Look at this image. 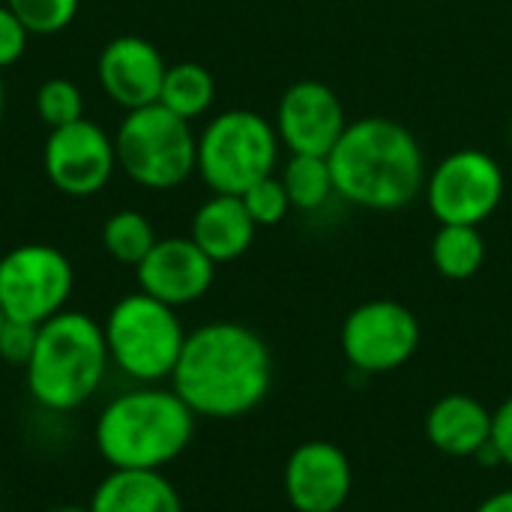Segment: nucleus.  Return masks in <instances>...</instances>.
I'll list each match as a JSON object with an SVG mask.
<instances>
[{"instance_id": "15", "label": "nucleus", "mask_w": 512, "mask_h": 512, "mask_svg": "<svg viewBox=\"0 0 512 512\" xmlns=\"http://www.w3.org/2000/svg\"><path fill=\"white\" fill-rule=\"evenodd\" d=\"M165 69V57L144 36H117L99 51L96 60L99 87L123 111L159 102Z\"/></svg>"}, {"instance_id": "12", "label": "nucleus", "mask_w": 512, "mask_h": 512, "mask_svg": "<svg viewBox=\"0 0 512 512\" xmlns=\"http://www.w3.org/2000/svg\"><path fill=\"white\" fill-rule=\"evenodd\" d=\"M273 126L282 147L291 153L330 156L348 126V117L333 87L321 81H297L282 93Z\"/></svg>"}, {"instance_id": "7", "label": "nucleus", "mask_w": 512, "mask_h": 512, "mask_svg": "<svg viewBox=\"0 0 512 512\" xmlns=\"http://www.w3.org/2000/svg\"><path fill=\"white\" fill-rule=\"evenodd\" d=\"M117 168L144 189H174L195 174L198 135L189 120L153 102L126 111L114 135Z\"/></svg>"}, {"instance_id": "29", "label": "nucleus", "mask_w": 512, "mask_h": 512, "mask_svg": "<svg viewBox=\"0 0 512 512\" xmlns=\"http://www.w3.org/2000/svg\"><path fill=\"white\" fill-rule=\"evenodd\" d=\"M474 512H512V489H501V492L489 495Z\"/></svg>"}, {"instance_id": "14", "label": "nucleus", "mask_w": 512, "mask_h": 512, "mask_svg": "<svg viewBox=\"0 0 512 512\" xmlns=\"http://www.w3.org/2000/svg\"><path fill=\"white\" fill-rule=\"evenodd\" d=\"M135 276L138 291L180 309L210 291L216 279V264L198 249L192 237H165L156 240L147 258L135 267Z\"/></svg>"}, {"instance_id": "5", "label": "nucleus", "mask_w": 512, "mask_h": 512, "mask_svg": "<svg viewBox=\"0 0 512 512\" xmlns=\"http://www.w3.org/2000/svg\"><path fill=\"white\" fill-rule=\"evenodd\" d=\"M102 330L111 366H117L126 378L135 384L171 381L186 342V330L174 306L135 291L111 306Z\"/></svg>"}, {"instance_id": "30", "label": "nucleus", "mask_w": 512, "mask_h": 512, "mask_svg": "<svg viewBox=\"0 0 512 512\" xmlns=\"http://www.w3.org/2000/svg\"><path fill=\"white\" fill-rule=\"evenodd\" d=\"M48 512H90V507H54Z\"/></svg>"}, {"instance_id": "34", "label": "nucleus", "mask_w": 512, "mask_h": 512, "mask_svg": "<svg viewBox=\"0 0 512 512\" xmlns=\"http://www.w3.org/2000/svg\"><path fill=\"white\" fill-rule=\"evenodd\" d=\"M342 512H348V510H342Z\"/></svg>"}, {"instance_id": "25", "label": "nucleus", "mask_w": 512, "mask_h": 512, "mask_svg": "<svg viewBox=\"0 0 512 512\" xmlns=\"http://www.w3.org/2000/svg\"><path fill=\"white\" fill-rule=\"evenodd\" d=\"M240 198H243V204H246V210H249V216H252V222L258 228L279 225L291 210V198H288V192H285V186H282V180L276 174L258 180Z\"/></svg>"}, {"instance_id": "13", "label": "nucleus", "mask_w": 512, "mask_h": 512, "mask_svg": "<svg viewBox=\"0 0 512 512\" xmlns=\"http://www.w3.org/2000/svg\"><path fill=\"white\" fill-rule=\"evenodd\" d=\"M282 486L297 512H342L354 489L351 459L330 441H306L288 456Z\"/></svg>"}, {"instance_id": "33", "label": "nucleus", "mask_w": 512, "mask_h": 512, "mask_svg": "<svg viewBox=\"0 0 512 512\" xmlns=\"http://www.w3.org/2000/svg\"><path fill=\"white\" fill-rule=\"evenodd\" d=\"M510 147H512V120H510Z\"/></svg>"}, {"instance_id": "2", "label": "nucleus", "mask_w": 512, "mask_h": 512, "mask_svg": "<svg viewBox=\"0 0 512 512\" xmlns=\"http://www.w3.org/2000/svg\"><path fill=\"white\" fill-rule=\"evenodd\" d=\"M327 162L336 195L366 210H402L426 186L417 135L390 117L351 120Z\"/></svg>"}, {"instance_id": "20", "label": "nucleus", "mask_w": 512, "mask_h": 512, "mask_svg": "<svg viewBox=\"0 0 512 512\" xmlns=\"http://www.w3.org/2000/svg\"><path fill=\"white\" fill-rule=\"evenodd\" d=\"M432 264L441 276L465 282L486 264V240L477 225H441L432 237Z\"/></svg>"}, {"instance_id": "28", "label": "nucleus", "mask_w": 512, "mask_h": 512, "mask_svg": "<svg viewBox=\"0 0 512 512\" xmlns=\"http://www.w3.org/2000/svg\"><path fill=\"white\" fill-rule=\"evenodd\" d=\"M492 444H495L504 468H512V396H507L492 411Z\"/></svg>"}, {"instance_id": "10", "label": "nucleus", "mask_w": 512, "mask_h": 512, "mask_svg": "<svg viewBox=\"0 0 512 512\" xmlns=\"http://www.w3.org/2000/svg\"><path fill=\"white\" fill-rule=\"evenodd\" d=\"M420 348L417 315L396 300L360 303L342 324V354L366 375L402 369Z\"/></svg>"}, {"instance_id": "23", "label": "nucleus", "mask_w": 512, "mask_h": 512, "mask_svg": "<svg viewBox=\"0 0 512 512\" xmlns=\"http://www.w3.org/2000/svg\"><path fill=\"white\" fill-rule=\"evenodd\" d=\"M33 105H36V117L48 129H60V126H69V123L84 117V93L69 78H48V81H42L39 90H36Z\"/></svg>"}, {"instance_id": "3", "label": "nucleus", "mask_w": 512, "mask_h": 512, "mask_svg": "<svg viewBox=\"0 0 512 512\" xmlns=\"http://www.w3.org/2000/svg\"><path fill=\"white\" fill-rule=\"evenodd\" d=\"M195 420L171 387L138 384L99 411L93 441L111 468L162 471L192 444Z\"/></svg>"}, {"instance_id": "24", "label": "nucleus", "mask_w": 512, "mask_h": 512, "mask_svg": "<svg viewBox=\"0 0 512 512\" xmlns=\"http://www.w3.org/2000/svg\"><path fill=\"white\" fill-rule=\"evenodd\" d=\"M6 6L30 36H54L75 21L81 0H6Z\"/></svg>"}, {"instance_id": "21", "label": "nucleus", "mask_w": 512, "mask_h": 512, "mask_svg": "<svg viewBox=\"0 0 512 512\" xmlns=\"http://www.w3.org/2000/svg\"><path fill=\"white\" fill-rule=\"evenodd\" d=\"M279 180L291 198V207L306 210V213L324 207L336 195V183H333V171H330L327 156L291 153Z\"/></svg>"}, {"instance_id": "19", "label": "nucleus", "mask_w": 512, "mask_h": 512, "mask_svg": "<svg viewBox=\"0 0 512 512\" xmlns=\"http://www.w3.org/2000/svg\"><path fill=\"white\" fill-rule=\"evenodd\" d=\"M213 99H216V81L207 66L183 60V63H174L165 69L159 105H165L171 114L192 123L210 111Z\"/></svg>"}, {"instance_id": "18", "label": "nucleus", "mask_w": 512, "mask_h": 512, "mask_svg": "<svg viewBox=\"0 0 512 512\" xmlns=\"http://www.w3.org/2000/svg\"><path fill=\"white\" fill-rule=\"evenodd\" d=\"M90 512H183V498L162 471L111 468L93 489Z\"/></svg>"}, {"instance_id": "11", "label": "nucleus", "mask_w": 512, "mask_h": 512, "mask_svg": "<svg viewBox=\"0 0 512 512\" xmlns=\"http://www.w3.org/2000/svg\"><path fill=\"white\" fill-rule=\"evenodd\" d=\"M42 165L57 192L69 198H90L102 192L117 171L114 138L99 123L81 117L48 132Z\"/></svg>"}, {"instance_id": "22", "label": "nucleus", "mask_w": 512, "mask_h": 512, "mask_svg": "<svg viewBox=\"0 0 512 512\" xmlns=\"http://www.w3.org/2000/svg\"><path fill=\"white\" fill-rule=\"evenodd\" d=\"M156 231L150 225V219L138 210H117L105 219L102 225V246L105 252L129 267H138L147 252L156 246Z\"/></svg>"}, {"instance_id": "31", "label": "nucleus", "mask_w": 512, "mask_h": 512, "mask_svg": "<svg viewBox=\"0 0 512 512\" xmlns=\"http://www.w3.org/2000/svg\"><path fill=\"white\" fill-rule=\"evenodd\" d=\"M3 108H6V90H3V81H0V120H3Z\"/></svg>"}, {"instance_id": "32", "label": "nucleus", "mask_w": 512, "mask_h": 512, "mask_svg": "<svg viewBox=\"0 0 512 512\" xmlns=\"http://www.w3.org/2000/svg\"><path fill=\"white\" fill-rule=\"evenodd\" d=\"M3 324H6V312L0 309V330H3Z\"/></svg>"}, {"instance_id": "16", "label": "nucleus", "mask_w": 512, "mask_h": 512, "mask_svg": "<svg viewBox=\"0 0 512 512\" xmlns=\"http://www.w3.org/2000/svg\"><path fill=\"white\" fill-rule=\"evenodd\" d=\"M429 444L453 459H474L492 441V411L468 393L438 399L426 414Z\"/></svg>"}, {"instance_id": "6", "label": "nucleus", "mask_w": 512, "mask_h": 512, "mask_svg": "<svg viewBox=\"0 0 512 512\" xmlns=\"http://www.w3.org/2000/svg\"><path fill=\"white\" fill-rule=\"evenodd\" d=\"M276 126L249 108L216 114L198 135L195 171L216 195H243L270 177L279 162Z\"/></svg>"}, {"instance_id": "26", "label": "nucleus", "mask_w": 512, "mask_h": 512, "mask_svg": "<svg viewBox=\"0 0 512 512\" xmlns=\"http://www.w3.org/2000/svg\"><path fill=\"white\" fill-rule=\"evenodd\" d=\"M36 336H39V324H27V321H15L6 318L3 330H0V357L9 366H27L33 348H36Z\"/></svg>"}, {"instance_id": "27", "label": "nucleus", "mask_w": 512, "mask_h": 512, "mask_svg": "<svg viewBox=\"0 0 512 512\" xmlns=\"http://www.w3.org/2000/svg\"><path fill=\"white\" fill-rule=\"evenodd\" d=\"M27 39L30 33L24 30V24L15 18V12L6 3H0V72L24 57Z\"/></svg>"}, {"instance_id": "1", "label": "nucleus", "mask_w": 512, "mask_h": 512, "mask_svg": "<svg viewBox=\"0 0 512 512\" xmlns=\"http://www.w3.org/2000/svg\"><path fill=\"white\" fill-rule=\"evenodd\" d=\"M273 387V354L246 324L210 321L186 333L171 390L195 417L237 420L255 411Z\"/></svg>"}, {"instance_id": "4", "label": "nucleus", "mask_w": 512, "mask_h": 512, "mask_svg": "<svg viewBox=\"0 0 512 512\" xmlns=\"http://www.w3.org/2000/svg\"><path fill=\"white\" fill-rule=\"evenodd\" d=\"M111 366L105 330L84 312L63 309L39 324L36 348L24 366L27 390L45 411H75L87 405Z\"/></svg>"}, {"instance_id": "8", "label": "nucleus", "mask_w": 512, "mask_h": 512, "mask_svg": "<svg viewBox=\"0 0 512 512\" xmlns=\"http://www.w3.org/2000/svg\"><path fill=\"white\" fill-rule=\"evenodd\" d=\"M72 288V261L57 246L21 243L0 258V309L6 318L45 324L66 309Z\"/></svg>"}, {"instance_id": "9", "label": "nucleus", "mask_w": 512, "mask_h": 512, "mask_svg": "<svg viewBox=\"0 0 512 512\" xmlns=\"http://www.w3.org/2000/svg\"><path fill=\"white\" fill-rule=\"evenodd\" d=\"M426 204L438 225H483L504 198V168L495 156L465 147L441 159L426 177Z\"/></svg>"}, {"instance_id": "17", "label": "nucleus", "mask_w": 512, "mask_h": 512, "mask_svg": "<svg viewBox=\"0 0 512 512\" xmlns=\"http://www.w3.org/2000/svg\"><path fill=\"white\" fill-rule=\"evenodd\" d=\"M255 231H258V225L252 222L240 195H216L213 192V198H207L195 210L189 237L198 243V249L213 264H228L249 252Z\"/></svg>"}]
</instances>
